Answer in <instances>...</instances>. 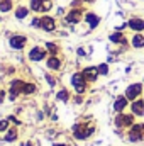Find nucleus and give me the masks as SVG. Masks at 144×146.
<instances>
[{"mask_svg": "<svg viewBox=\"0 0 144 146\" xmlns=\"http://www.w3.org/2000/svg\"><path fill=\"white\" fill-rule=\"evenodd\" d=\"M87 80H85V76H83V73L81 72H78V73H73V76H71V85H73V88H75V92L76 94H85L87 92Z\"/></svg>", "mask_w": 144, "mask_h": 146, "instance_id": "f257e3e1", "label": "nucleus"}, {"mask_svg": "<svg viewBox=\"0 0 144 146\" xmlns=\"http://www.w3.org/2000/svg\"><path fill=\"white\" fill-rule=\"evenodd\" d=\"M93 127L92 126H85V124H76V126H73V136L76 138V139H87L88 136H92L93 134Z\"/></svg>", "mask_w": 144, "mask_h": 146, "instance_id": "f03ea898", "label": "nucleus"}, {"mask_svg": "<svg viewBox=\"0 0 144 146\" xmlns=\"http://www.w3.org/2000/svg\"><path fill=\"white\" fill-rule=\"evenodd\" d=\"M24 85H26V82H22L20 78H15V80H12V82H10V85H9L10 100H14L15 97H19V95L24 92Z\"/></svg>", "mask_w": 144, "mask_h": 146, "instance_id": "7ed1b4c3", "label": "nucleus"}, {"mask_svg": "<svg viewBox=\"0 0 144 146\" xmlns=\"http://www.w3.org/2000/svg\"><path fill=\"white\" fill-rule=\"evenodd\" d=\"M134 124V114H124L119 112L115 117V126L117 127H131Z\"/></svg>", "mask_w": 144, "mask_h": 146, "instance_id": "20e7f679", "label": "nucleus"}, {"mask_svg": "<svg viewBox=\"0 0 144 146\" xmlns=\"http://www.w3.org/2000/svg\"><path fill=\"white\" fill-rule=\"evenodd\" d=\"M141 94H143V83H132V85L127 87V90H126L124 95L132 102V100H137Z\"/></svg>", "mask_w": 144, "mask_h": 146, "instance_id": "39448f33", "label": "nucleus"}, {"mask_svg": "<svg viewBox=\"0 0 144 146\" xmlns=\"http://www.w3.org/2000/svg\"><path fill=\"white\" fill-rule=\"evenodd\" d=\"M46 54H48V49H46V48L34 46V48L29 51V60H31V61H42V60H46Z\"/></svg>", "mask_w": 144, "mask_h": 146, "instance_id": "423d86ee", "label": "nucleus"}, {"mask_svg": "<svg viewBox=\"0 0 144 146\" xmlns=\"http://www.w3.org/2000/svg\"><path fill=\"white\" fill-rule=\"evenodd\" d=\"M81 17H83V10H81V9H71V10L66 14L65 21H66L68 24H78V22L81 21Z\"/></svg>", "mask_w": 144, "mask_h": 146, "instance_id": "0eeeda50", "label": "nucleus"}, {"mask_svg": "<svg viewBox=\"0 0 144 146\" xmlns=\"http://www.w3.org/2000/svg\"><path fill=\"white\" fill-rule=\"evenodd\" d=\"M127 26L134 33H143L144 31V19L143 17H131L129 22H127Z\"/></svg>", "mask_w": 144, "mask_h": 146, "instance_id": "6e6552de", "label": "nucleus"}, {"mask_svg": "<svg viewBox=\"0 0 144 146\" xmlns=\"http://www.w3.org/2000/svg\"><path fill=\"white\" fill-rule=\"evenodd\" d=\"M26 42H27V37L20 36V34L12 36V37H10V41H9V44H10V48H12V49H22V48L26 46Z\"/></svg>", "mask_w": 144, "mask_h": 146, "instance_id": "1a4fd4ad", "label": "nucleus"}, {"mask_svg": "<svg viewBox=\"0 0 144 146\" xmlns=\"http://www.w3.org/2000/svg\"><path fill=\"white\" fill-rule=\"evenodd\" d=\"M83 76H85V80L87 82H90V83H93V82H97V78H98V70H97V66H87V68H83Z\"/></svg>", "mask_w": 144, "mask_h": 146, "instance_id": "9d476101", "label": "nucleus"}, {"mask_svg": "<svg viewBox=\"0 0 144 146\" xmlns=\"http://www.w3.org/2000/svg\"><path fill=\"white\" fill-rule=\"evenodd\" d=\"M41 29H44L46 33H53L56 29V21L53 17H49V15H44L41 19Z\"/></svg>", "mask_w": 144, "mask_h": 146, "instance_id": "9b49d317", "label": "nucleus"}, {"mask_svg": "<svg viewBox=\"0 0 144 146\" xmlns=\"http://www.w3.org/2000/svg\"><path fill=\"white\" fill-rule=\"evenodd\" d=\"M85 22L88 24L90 29H95V27L100 24V15H97L95 12H87V14H85Z\"/></svg>", "mask_w": 144, "mask_h": 146, "instance_id": "f8f14e48", "label": "nucleus"}, {"mask_svg": "<svg viewBox=\"0 0 144 146\" xmlns=\"http://www.w3.org/2000/svg\"><path fill=\"white\" fill-rule=\"evenodd\" d=\"M131 110L134 115H139V117H144V99H137V100H132L131 102Z\"/></svg>", "mask_w": 144, "mask_h": 146, "instance_id": "ddd939ff", "label": "nucleus"}, {"mask_svg": "<svg viewBox=\"0 0 144 146\" xmlns=\"http://www.w3.org/2000/svg\"><path fill=\"white\" fill-rule=\"evenodd\" d=\"M127 106H129V99H127L126 95H120V97H117L115 102H114V110H115L117 114H119V112H124Z\"/></svg>", "mask_w": 144, "mask_h": 146, "instance_id": "4468645a", "label": "nucleus"}, {"mask_svg": "<svg viewBox=\"0 0 144 146\" xmlns=\"http://www.w3.org/2000/svg\"><path fill=\"white\" fill-rule=\"evenodd\" d=\"M61 65H63V61H61L58 56H49V58L46 60V66H48L49 70L58 72V70H61Z\"/></svg>", "mask_w": 144, "mask_h": 146, "instance_id": "2eb2a0df", "label": "nucleus"}, {"mask_svg": "<svg viewBox=\"0 0 144 146\" xmlns=\"http://www.w3.org/2000/svg\"><path fill=\"white\" fill-rule=\"evenodd\" d=\"M131 44L136 49H143L144 48V34L143 33H134V36L131 37Z\"/></svg>", "mask_w": 144, "mask_h": 146, "instance_id": "dca6fc26", "label": "nucleus"}, {"mask_svg": "<svg viewBox=\"0 0 144 146\" xmlns=\"http://www.w3.org/2000/svg\"><path fill=\"white\" fill-rule=\"evenodd\" d=\"M108 39H110V42H115V44H127V39H126V36L120 33V31H115V33H112L110 36H108Z\"/></svg>", "mask_w": 144, "mask_h": 146, "instance_id": "f3484780", "label": "nucleus"}, {"mask_svg": "<svg viewBox=\"0 0 144 146\" xmlns=\"http://www.w3.org/2000/svg\"><path fill=\"white\" fill-rule=\"evenodd\" d=\"M17 138H19L17 127H9V129L5 131V141H7V143H12V141H15Z\"/></svg>", "mask_w": 144, "mask_h": 146, "instance_id": "a211bd4d", "label": "nucleus"}, {"mask_svg": "<svg viewBox=\"0 0 144 146\" xmlns=\"http://www.w3.org/2000/svg\"><path fill=\"white\" fill-rule=\"evenodd\" d=\"M143 136H144V133L137 131V129H134V127H131V131H129V141H131V143H137V141H141Z\"/></svg>", "mask_w": 144, "mask_h": 146, "instance_id": "6ab92c4d", "label": "nucleus"}, {"mask_svg": "<svg viewBox=\"0 0 144 146\" xmlns=\"http://www.w3.org/2000/svg\"><path fill=\"white\" fill-rule=\"evenodd\" d=\"M46 49H48L49 56H58V53H59V46L54 42H46Z\"/></svg>", "mask_w": 144, "mask_h": 146, "instance_id": "aec40b11", "label": "nucleus"}, {"mask_svg": "<svg viewBox=\"0 0 144 146\" xmlns=\"http://www.w3.org/2000/svg\"><path fill=\"white\" fill-rule=\"evenodd\" d=\"M56 100H59V102H68V100H70V92H68L66 88H61V90L56 94Z\"/></svg>", "mask_w": 144, "mask_h": 146, "instance_id": "412c9836", "label": "nucleus"}, {"mask_svg": "<svg viewBox=\"0 0 144 146\" xmlns=\"http://www.w3.org/2000/svg\"><path fill=\"white\" fill-rule=\"evenodd\" d=\"M37 92V87H36V83H26L24 85V95H32V94H36Z\"/></svg>", "mask_w": 144, "mask_h": 146, "instance_id": "4be33fe9", "label": "nucleus"}, {"mask_svg": "<svg viewBox=\"0 0 144 146\" xmlns=\"http://www.w3.org/2000/svg\"><path fill=\"white\" fill-rule=\"evenodd\" d=\"M27 14H29V9L27 7H17V10H15V17L17 19H26Z\"/></svg>", "mask_w": 144, "mask_h": 146, "instance_id": "5701e85b", "label": "nucleus"}, {"mask_svg": "<svg viewBox=\"0 0 144 146\" xmlns=\"http://www.w3.org/2000/svg\"><path fill=\"white\" fill-rule=\"evenodd\" d=\"M12 10V0H0V12H9Z\"/></svg>", "mask_w": 144, "mask_h": 146, "instance_id": "b1692460", "label": "nucleus"}, {"mask_svg": "<svg viewBox=\"0 0 144 146\" xmlns=\"http://www.w3.org/2000/svg\"><path fill=\"white\" fill-rule=\"evenodd\" d=\"M31 10H34V12H41V9H42V0H31V7H29Z\"/></svg>", "mask_w": 144, "mask_h": 146, "instance_id": "393cba45", "label": "nucleus"}, {"mask_svg": "<svg viewBox=\"0 0 144 146\" xmlns=\"http://www.w3.org/2000/svg\"><path fill=\"white\" fill-rule=\"evenodd\" d=\"M9 127H10V124H9V119H2V121H0V133H5Z\"/></svg>", "mask_w": 144, "mask_h": 146, "instance_id": "a878e982", "label": "nucleus"}, {"mask_svg": "<svg viewBox=\"0 0 144 146\" xmlns=\"http://www.w3.org/2000/svg\"><path fill=\"white\" fill-rule=\"evenodd\" d=\"M97 70H98L100 75H107V73H108V65H107V63H102V65H98V66H97Z\"/></svg>", "mask_w": 144, "mask_h": 146, "instance_id": "bb28decb", "label": "nucleus"}, {"mask_svg": "<svg viewBox=\"0 0 144 146\" xmlns=\"http://www.w3.org/2000/svg\"><path fill=\"white\" fill-rule=\"evenodd\" d=\"M51 7H53V2H51V0H42V9H41V12H48Z\"/></svg>", "mask_w": 144, "mask_h": 146, "instance_id": "cd10ccee", "label": "nucleus"}, {"mask_svg": "<svg viewBox=\"0 0 144 146\" xmlns=\"http://www.w3.org/2000/svg\"><path fill=\"white\" fill-rule=\"evenodd\" d=\"M31 26H32V27H41V19H36V17H34V19L31 21Z\"/></svg>", "mask_w": 144, "mask_h": 146, "instance_id": "c85d7f7f", "label": "nucleus"}, {"mask_svg": "<svg viewBox=\"0 0 144 146\" xmlns=\"http://www.w3.org/2000/svg\"><path fill=\"white\" fill-rule=\"evenodd\" d=\"M46 80H48V83H49L51 87H54V85H56V80H54L51 75H46Z\"/></svg>", "mask_w": 144, "mask_h": 146, "instance_id": "c756f323", "label": "nucleus"}, {"mask_svg": "<svg viewBox=\"0 0 144 146\" xmlns=\"http://www.w3.org/2000/svg\"><path fill=\"white\" fill-rule=\"evenodd\" d=\"M3 100H5V90H2V88H0V104H2Z\"/></svg>", "mask_w": 144, "mask_h": 146, "instance_id": "7c9ffc66", "label": "nucleus"}, {"mask_svg": "<svg viewBox=\"0 0 144 146\" xmlns=\"http://www.w3.org/2000/svg\"><path fill=\"white\" fill-rule=\"evenodd\" d=\"M75 102H76V104H81V97H80V94H78V97L75 99Z\"/></svg>", "mask_w": 144, "mask_h": 146, "instance_id": "2f4dec72", "label": "nucleus"}, {"mask_svg": "<svg viewBox=\"0 0 144 146\" xmlns=\"http://www.w3.org/2000/svg\"><path fill=\"white\" fill-rule=\"evenodd\" d=\"M81 2H87V3H93L95 0H81Z\"/></svg>", "mask_w": 144, "mask_h": 146, "instance_id": "473e14b6", "label": "nucleus"}, {"mask_svg": "<svg viewBox=\"0 0 144 146\" xmlns=\"http://www.w3.org/2000/svg\"><path fill=\"white\" fill-rule=\"evenodd\" d=\"M54 146H66V145H61V143H56Z\"/></svg>", "mask_w": 144, "mask_h": 146, "instance_id": "72a5a7b5", "label": "nucleus"}]
</instances>
